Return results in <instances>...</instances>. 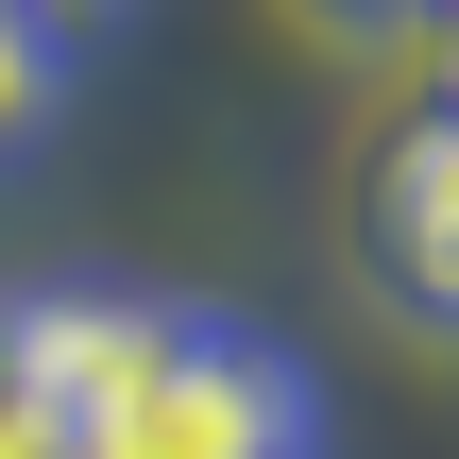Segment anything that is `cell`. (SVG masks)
<instances>
[{"instance_id":"obj_7","label":"cell","mask_w":459,"mask_h":459,"mask_svg":"<svg viewBox=\"0 0 459 459\" xmlns=\"http://www.w3.org/2000/svg\"><path fill=\"white\" fill-rule=\"evenodd\" d=\"M358 17H392V0H358Z\"/></svg>"},{"instance_id":"obj_3","label":"cell","mask_w":459,"mask_h":459,"mask_svg":"<svg viewBox=\"0 0 459 459\" xmlns=\"http://www.w3.org/2000/svg\"><path fill=\"white\" fill-rule=\"evenodd\" d=\"M375 290L409 324H459V102L409 119L392 170H375Z\"/></svg>"},{"instance_id":"obj_2","label":"cell","mask_w":459,"mask_h":459,"mask_svg":"<svg viewBox=\"0 0 459 459\" xmlns=\"http://www.w3.org/2000/svg\"><path fill=\"white\" fill-rule=\"evenodd\" d=\"M170 324H187V307H136V290H34V307H0V358H17V392H34L68 443H102V426L153 392Z\"/></svg>"},{"instance_id":"obj_5","label":"cell","mask_w":459,"mask_h":459,"mask_svg":"<svg viewBox=\"0 0 459 459\" xmlns=\"http://www.w3.org/2000/svg\"><path fill=\"white\" fill-rule=\"evenodd\" d=\"M0 17H17V34H51V51H68V68H85V51H102V34H136V0H0Z\"/></svg>"},{"instance_id":"obj_4","label":"cell","mask_w":459,"mask_h":459,"mask_svg":"<svg viewBox=\"0 0 459 459\" xmlns=\"http://www.w3.org/2000/svg\"><path fill=\"white\" fill-rule=\"evenodd\" d=\"M51 102H68V51H51V34H17V17H0V153H17V136H34V119H51Z\"/></svg>"},{"instance_id":"obj_6","label":"cell","mask_w":459,"mask_h":459,"mask_svg":"<svg viewBox=\"0 0 459 459\" xmlns=\"http://www.w3.org/2000/svg\"><path fill=\"white\" fill-rule=\"evenodd\" d=\"M0 459H85L51 409H34V392H17V358H0Z\"/></svg>"},{"instance_id":"obj_8","label":"cell","mask_w":459,"mask_h":459,"mask_svg":"<svg viewBox=\"0 0 459 459\" xmlns=\"http://www.w3.org/2000/svg\"><path fill=\"white\" fill-rule=\"evenodd\" d=\"M443 17H459V0H443Z\"/></svg>"},{"instance_id":"obj_1","label":"cell","mask_w":459,"mask_h":459,"mask_svg":"<svg viewBox=\"0 0 459 459\" xmlns=\"http://www.w3.org/2000/svg\"><path fill=\"white\" fill-rule=\"evenodd\" d=\"M85 459H307V375L238 324H170L153 392L102 426Z\"/></svg>"}]
</instances>
